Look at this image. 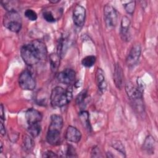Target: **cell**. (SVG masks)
<instances>
[{
    "label": "cell",
    "instance_id": "ffe728a7",
    "mask_svg": "<svg viewBox=\"0 0 158 158\" xmlns=\"http://www.w3.org/2000/svg\"><path fill=\"white\" fill-rule=\"evenodd\" d=\"M1 4L7 12L17 11L19 7L18 2L16 1H1Z\"/></svg>",
    "mask_w": 158,
    "mask_h": 158
},
{
    "label": "cell",
    "instance_id": "4fadbf2b",
    "mask_svg": "<svg viewBox=\"0 0 158 158\" xmlns=\"http://www.w3.org/2000/svg\"><path fill=\"white\" fill-rule=\"evenodd\" d=\"M96 81L99 92L101 94L105 93L107 89V82L104 71L101 68H98L96 71Z\"/></svg>",
    "mask_w": 158,
    "mask_h": 158
},
{
    "label": "cell",
    "instance_id": "e0dca14e",
    "mask_svg": "<svg viewBox=\"0 0 158 158\" xmlns=\"http://www.w3.org/2000/svg\"><path fill=\"white\" fill-rule=\"evenodd\" d=\"M79 118L83 126L88 131L91 130V127L89 122V113L86 110H82L79 113Z\"/></svg>",
    "mask_w": 158,
    "mask_h": 158
},
{
    "label": "cell",
    "instance_id": "52a82bcc",
    "mask_svg": "<svg viewBox=\"0 0 158 158\" xmlns=\"http://www.w3.org/2000/svg\"><path fill=\"white\" fill-rule=\"evenodd\" d=\"M73 21L74 24L78 27L83 26L86 18V10L81 5H76L73 10Z\"/></svg>",
    "mask_w": 158,
    "mask_h": 158
},
{
    "label": "cell",
    "instance_id": "ac0fdd59",
    "mask_svg": "<svg viewBox=\"0 0 158 158\" xmlns=\"http://www.w3.org/2000/svg\"><path fill=\"white\" fill-rule=\"evenodd\" d=\"M64 125V120L62 117L57 114H53L51 116V122L49 127L57 128L62 130Z\"/></svg>",
    "mask_w": 158,
    "mask_h": 158
},
{
    "label": "cell",
    "instance_id": "e575fe53",
    "mask_svg": "<svg viewBox=\"0 0 158 158\" xmlns=\"http://www.w3.org/2000/svg\"><path fill=\"white\" fill-rule=\"evenodd\" d=\"M59 2H60V1H59V0H57V1H54V0H50V1H49V2H50V3H52V4H56V3Z\"/></svg>",
    "mask_w": 158,
    "mask_h": 158
},
{
    "label": "cell",
    "instance_id": "44dd1931",
    "mask_svg": "<svg viewBox=\"0 0 158 158\" xmlns=\"http://www.w3.org/2000/svg\"><path fill=\"white\" fill-rule=\"evenodd\" d=\"M32 138L26 135L23 138V148L26 152L31 151L35 146V142Z\"/></svg>",
    "mask_w": 158,
    "mask_h": 158
},
{
    "label": "cell",
    "instance_id": "3957f363",
    "mask_svg": "<svg viewBox=\"0 0 158 158\" xmlns=\"http://www.w3.org/2000/svg\"><path fill=\"white\" fill-rule=\"evenodd\" d=\"M2 22L6 28L14 33L19 32L22 28V18L17 11L7 12L4 15Z\"/></svg>",
    "mask_w": 158,
    "mask_h": 158
},
{
    "label": "cell",
    "instance_id": "83f0119b",
    "mask_svg": "<svg viewBox=\"0 0 158 158\" xmlns=\"http://www.w3.org/2000/svg\"><path fill=\"white\" fill-rule=\"evenodd\" d=\"M87 96V90L85 89L81 91L77 96V98H76V103L78 104H80L82 102H83V101H85V99H86Z\"/></svg>",
    "mask_w": 158,
    "mask_h": 158
},
{
    "label": "cell",
    "instance_id": "cb8c5ba5",
    "mask_svg": "<svg viewBox=\"0 0 158 158\" xmlns=\"http://www.w3.org/2000/svg\"><path fill=\"white\" fill-rule=\"evenodd\" d=\"M96 57L94 56L90 55L86 56L81 60V64L85 67H92L96 62Z\"/></svg>",
    "mask_w": 158,
    "mask_h": 158
},
{
    "label": "cell",
    "instance_id": "8992f818",
    "mask_svg": "<svg viewBox=\"0 0 158 158\" xmlns=\"http://www.w3.org/2000/svg\"><path fill=\"white\" fill-rule=\"evenodd\" d=\"M125 91L128 96L133 102L142 100L144 89L138 85L135 86L132 82H129L125 86Z\"/></svg>",
    "mask_w": 158,
    "mask_h": 158
},
{
    "label": "cell",
    "instance_id": "5bb4252c",
    "mask_svg": "<svg viewBox=\"0 0 158 158\" xmlns=\"http://www.w3.org/2000/svg\"><path fill=\"white\" fill-rule=\"evenodd\" d=\"M130 19L126 16L123 17L120 23V35L123 41H128L130 39Z\"/></svg>",
    "mask_w": 158,
    "mask_h": 158
},
{
    "label": "cell",
    "instance_id": "7a4b0ae2",
    "mask_svg": "<svg viewBox=\"0 0 158 158\" xmlns=\"http://www.w3.org/2000/svg\"><path fill=\"white\" fill-rule=\"evenodd\" d=\"M72 88L64 89L60 86L54 88L51 93V104L54 108L62 107L68 104L72 99Z\"/></svg>",
    "mask_w": 158,
    "mask_h": 158
},
{
    "label": "cell",
    "instance_id": "277c9868",
    "mask_svg": "<svg viewBox=\"0 0 158 158\" xmlns=\"http://www.w3.org/2000/svg\"><path fill=\"white\" fill-rule=\"evenodd\" d=\"M19 84L20 87L23 90L32 91L36 87V81L31 72L25 70L19 75Z\"/></svg>",
    "mask_w": 158,
    "mask_h": 158
},
{
    "label": "cell",
    "instance_id": "9c48e42d",
    "mask_svg": "<svg viewBox=\"0 0 158 158\" xmlns=\"http://www.w3.org/2000/svg\"><path fill=\"white\" fill-rule=\"evenodd\" d=\"M75 77V72L73 69H65L57 74V79L61 83L70 85L74 82Z\"/></svg>",
    "mask_w": 158,
    "mask_h": 158
},
{
    "label": "cell",
    "instance_id": "603a6c76",
    "mask_svg": "<svg viewBox=\"0 0 158 158\" xmlns=\"http://www.w3.org/2000/svg\"><path fill=\"white\" fill-rule=\"evenodd\" d=\"M41 127L40 123H36L28 125V131L31 136L33 138L37 137L41 132Z\"/></svg>",
    "mask_w": 158,
    "mask_h": 158
},
{
    "label": "cell",
    "instance_id": "8fae6325",
    "mask_svg": "<svg viewBox=\"0 0 158 158\" xmlns=\"http://www.w3.org/2000/svg\"><path fill=\"white\" fill-rule=\"evenodd\" d=\"M25 118L28 125L40 123L43 118V115L39 110L30 108L25 112Z\"/></svg>",
    "mask_w": 158,
    "mask_h": 158
},
{
    "label": "cell",
    "instance_id": "2e32d148",
    "mask_svg": "<svg viewBox=\"0 0 158 158\" xmlns=\"http://www.w3.org/2000/svg\"><path fill=\"white\" fill-rule=\"evenodd\" d=\"M154 148H155V140L154 138L149 135L148 136L143 145V150L148 154H152L154 152Z\"/></svg>",
    "mask_w": 158,
    "mask_h": 158
},
{
    "label": "cell",
    "instance_id": "484cf974",
    "mask_svg": "<svg viewBox=\"0 0 158 158\" xmlns=\"http://www.w3.org/2000/svg\"><path fill=\"white\" fill-rule=\"evenodd\" d=\"M24 15L29 20H31V21H35L38 18V15L36 12L30 9H27L25 11Z\"/></svg>",
    "mask_w": 158,
    "mask_h": 158
},
{
    "label": "cell",
    "instance_id": "ba28073f",
    "mask_svg": "<svg viewBox=\"0 0 158 158\" xmlns=\"http://www.w3.org/2000/svg\"><path fill=\"white\" fill-rule=\"evenodd\" d=\"M141 52V47L139 44H135L131 48L126 59V63L128 67H133L139 60Z\"/></svg>",
    "mask_w": 158,
    "mask_h": 158
},
{
    "label": "cell",
    "instance_id": "d4e9b609",
    "mask_svg": "<svg viewBox=\"0 0 158 158\" xmlns=\"http://www.w3.org/2000/svg\"><path fill=\"white\" fill-rule=\"evenodd\" d=\"M123 7L127 14L132 15L136 7V1H132L128 2H127L123 4Z\"/></svg>",
    "mask_w": 158,
    "mask_h": 158
},
{
    "label": "cell",
    "instance_id": "836d02e7",
    "mask_svg": "<svg viewBox=\"0 0 158 158\" xmlns=\"http://www.w3.org/2000/svg\"><path fill=\"white\" fill-rule=\"evenodd\" d=\"M5 120V114H4V106L3 104H1V120L4 121Z\"/></svg>",
    "mask_w": 158,
    "mask_h": 158
},
{
    "label": "cell",
    "instance_id": "4dcf8cb0",
    "mask_svg": "<svg viewBox=\"0 0 158 158\" xmlns=\"http://www.w3.org/2000/svg\"><path fill=\"white\" fill-rule=\"evenodd\" d=\"M101 152L98 147H94L91 151V157H101Z\"/></svg>",
    "mask_w": 158,
    "mask_h": 158
},
{
    "label": "cell",
    "instance_id": "d6a6232c",
    "mask_svg": "<svg viewBox=\"0 0 158 158\" xmlns=\"http://www.w3.org/2000/svg\"><path fill=\"white\" fill-rule=\"evenodd\" d=\"M2 120H1V127H0V132H1V135L2 136H4L6 135V128H5V126L4 125Z\"/></svg>",
    "mask_w": 158,
    "mask_h": 158
},
{
    "label": "cell",
    "instance_id": "d6986e66",
    "mask_svg": "<svg viewBox=\"0 0 158 158\" xmlns=\"http://www.w3.org/2000/svg\"><path fill=\"white\" fill-rule=\"evenodd\" d=\"M60 57L57 53H52L49 56L51 69L54 73H56L58 70L60 65Z\"/></svg>",
    "mask_w": 158,
    "mask_h": 158
},
{
    "label": "cell",
    "instance_id": "9a60e30c",
    "mask_svg": "<svg viewBox=\"0 0 158 158\" xmlns=\"http://www.w3.org/2000/svg\"><path fill=\"white\" fill-rule=\"evenodd\" d=\"M123 72L122 68L118 63H117L114 67V71L113 74V80L116 87L121 89L123 86Z\"/></svg>",
    "mask_w": 158,
    "mask_h": 158
},
{
    "label": "cell",
    "instance_id": "6da1fadb",
    "mask_svg": "<svg viewBox=\"0 0 158 158\" xmlns=\"http://www.w3.org/2000/svg\"><path fill=\"white\" fill-rule=\"evenodd\" d=\"M20 55L26 64L32 66L46 58L47 48L43 41L35 40L21 48Z\"/></svg>",
    "mask_w": 158,
    "mask_h": 158
},
{
    "label": "cell",
    "instance_id": "7c38bea8",
    "mask_svg": "<svg viewBox=\"0 0 158 158\" xmlns=\"http://www.w3.org/2000/svg\"><path fill=\"white\" fill-rule=\"evenodd\" d=\"M65 138L68 141L77 143L81 140V133L76 127L70 125L66 130Z\"/></svg>",
    "mask_w": 158,
    "mask_h": 158
},
{
    "label": "cell",
    "instance_id": "d590c367",
    "mask_svg": "<svg viewBox=\"0 0 158 158\" xmlns=\"http://www.w3.org/2000/svg\"><path fill=\"white\" fill-rule=\"evenodd\" d=\"M2 149H3V146H2V143H1V152H2Z\"/></svg>",
    "mask_w": 158,
    "mask_h": 158
},
{
    "label": "cell",
    "instance_id": "1f68e13d",
    "mask_svg": "<svg viewBox=\"0 0 158 158\" xmlns=\"http://www.w3.org/2000/svg\"><path fill=\"white\" fill-rule=\"evenodd\" d=\"M59 156L51 151H47L43 154V157H57Z\"/></svg>",
    "mask_w": 158,
    "mask_h": 158
},
{
    "label": "cell",
    "instance_id": "f546056e",
    "mask_svg": "<svg viewBox=\"0 0 158 158\" xmlns=\"http://www.w3.org/2000/svg\"><path fill=\"white\" fill-rule=\"evenodd\" d=\"M67 157H77L76 151L72 145H68L66 150Z\"/></svg>",
    "mask_w": 158,
    "mask_h": 158
},
{
    "label": "cell",
    "instance_id": "5b68a950",
    "mask_svg": "<svg viewBox=\"0 0 158 158\" xmlns=\"http://www.w3.org/2000/svg\"><path fill=\"white\" fill-rule=\"evenodd\" d=\"M104 18L106 26L109 28H114L118 22V14L116 9L110 4L104 7Z\"/></svg>",
    "mask_w": 158,
    "mask_h": 158
},
{
    "label": "cell",
    "instance_id": "4316f807",
    "mask_svg": "<svg viewBox=\"0 0 158 158\" xmlns=\"http://www.w3.org/2000/svg\"><path fill=\"white\" fill-rule=\"evenodd\" d=\"M43 17L44 19L48 22L52 23L56 21V19L54 18L53 14L50 11H44L43 13Z\"/></svg>",
    "mask_w": 158,
    "mask_h": 158
},
{
    "label": "cell",
    "instance_id": "f1b7e54d",
    "mask_svg": "<svg viewBox=\"0 0 158 158\" xmlns=\"http://www.w3.org/2000/svg\"><path fill=\"white\" fill-rule=\"evenodd\" d=\"M112 146L114 147V149H115L119 152H120L123 156V157H125V150H124V147L120 141H117L116 143H114L113 144Z\"/></svg>",
    "mask_w": 158,
    "mask_h": 158
},
{
    "label": "cell",
    "instance_id": "30bf717a",
    "mask_svg": "<svg viewBox=\"0 0 158 158\" xmlns=\"http://www.w3.org/2000/svg\"><path fill=\"white\" fill-rule=\"evenodd\" d=\"M60 129L49 127L46 134V141L52 146L59 145L60 142Z\"/></svg>",
    "mask_w": 158,
    "mask_h": 158
},
{
    "label": "cell",
    "instance_id": "7402d4cb",
    "mask_svg": "<svg viewBox=\"0 0 158 158\" xmlns=\"http://www.w3.org/2000/svg\"><path fill=\"white\" fill-rule=\"evenodd\" d=\"M67 41L66 37H61L59 40V44L57 45V54L59 56L60 58H62L65 53V51L67 50Z\"/></svg>",
    "mask_w": 158,
    "mask_h": 158
}]
</instances>
